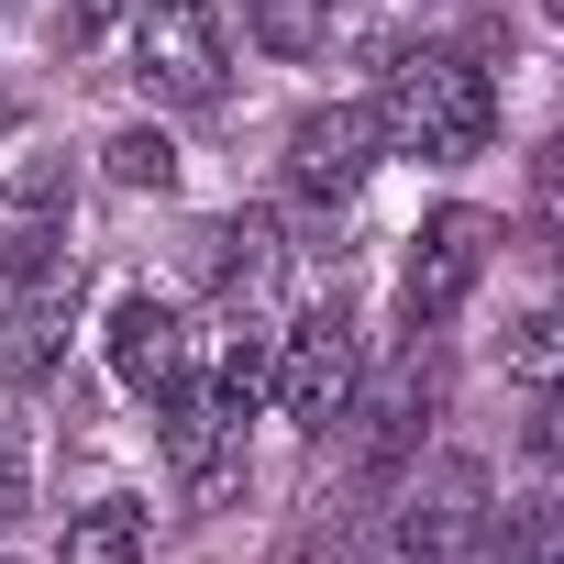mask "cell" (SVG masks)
Returning <instances> with one entry per match:
<instances>
[{
  "label": "cell",
  "mask_w": 564,
  "mask_h": 564,
  "mask_svg": "<svg viewBox=\"0 0 564 564\" xmlns=\"http://www.w3.org/2000/svg\"><path fill=\"white\" fill-rule=\"evenodd\" d=\"M0 564H12V553H0Z\"/></svg>",
  "instance_id": "obj_18"
},
{
  "label": "cell",
  "mask_w": 564,
  "mask_h": 564,
  "mask_svg": "<svg viewBox=\"0 0 564 564\" xmlns=\"http://www.w3.org/2000/svg\"><path fill=\"white\" fill-rule=\"evenodd\" d=\"M100 177H111V188H177V144H166L155 122H122V133L100 144Z\"/></svg>",
  "instance_id": "obj_11"
},
{
  "label": "cell",
  "mask_w": 564,
  "mask_h": 564,
  "mask_svg": "<svg viewBox=\"0 0 564 564\" xmlns=\"http://www.w3.org/2000/svg\"><path fill=\"white\" fill-rule=\"evenodd\" d=\"M0 265H12V289H23V276H56V265H67V221H56V177H34V188H23L12 232H0Z\"/></svg>",
  "instance_id": "obj_8"
},
{
  "label": "cell",
  "mask_w": 564,
  "mask_h": 564,
  "mask_svg": "<svg viewBox=\"0 0 564 564\" xmlns=\"http://www.w3.org/2000/svg\"><path fill=\"white\" fill-rule=\"evenodd\" d=\"M254 45L265 56H322L333 45V0H254Z\"/></svg>",
  "instance_id": "obj_12"
},
{
  "label": "cell",
  "mask_w": 564,
  "mask_h": 564,
  "mask_svg": "<svg viewBox=\"0 0 564 564\" xmlns=\"http://www.w3.org/2000/svg\"><path fill=\"white\" fill-rule=\"evenodd\" d=\"M377 144H388V133H377V111H366V100H333V111H311V122L289 133V188L333 210V199H355V188H366Z\"/></svg>",
  "instance_id": "obj_5"
},
{
  "label": "cell",
  "mask_w": 564,
  "mask_h": 564,
  "mask_svg": "<svg viewBox=\"0 0 564 564\" xmlns=\"http://www.w3.org/2000/svg\"><path fill=\"white\" fill-rule=\"evenodd\" d=\"M509 377H520V388H564V311L509 322Z\"/></svg>",
  "instance_id": "obj_13"
},
{
  "label": "cell",
  "mask_w": 564,
  "mask_h": 564,
  "mask_svg": "<svg viewBox=\"0 0 564 564\" xmlns=\"http://www.w3.org/2000/svg\"><path fill=\"white\" fill-rule=\"evenodd\" d=\"M122 12H133V0H67V34H111Z\"/></svg>",
  "instance_id": "obj_15"
},
{
  "label": "cell",
  "mask_w": 564,
  "mask_h": 564,
  "mask_svg": "<svg viewBox=\"0 0 564 564\" xmlns=\"http://www.w3.org/2000/svg\"><path fill=\"white\" fill-rule=\"evenodd\" d=\"M23 509H34V454H23V432H0V531Z\"/></svg>",
  "instance_id": "obj_14"
},
{
  "label": "cell",
  "mask_w": 564,
  "mask_h": 564,
  "mask_svg": "<svg viewBox=\"0 0 564 564\" xmlns=\"http://www.w3.org/2000/svg\"><path fill=\"white\" fill-rule=\"evenodd\" d=\"M487 210H432L421 221V243H410V276H399V300H410V322H454L465 311V289L487 276Z\"/></svg>",
  "instance_id": "obj_4"
},
{
  "label": "cell",
  "mask_w": 564,
  "mask_h": 564,
  "mask_svg": "<svg viewBox=\"0 0 564 564\" xmlns=\"http://www.w3.org/2000/svg\"><path fill=\"white\" fill-rule=\"evenodd\" d=\"M177 355H188V333H177V311L155 300V289H133V300H111V377L122 388H166L177 377Z\"/></svg>",
  "instance_id": "obj_7"
},
{
  "label": "cell",
  "mask_w": 564,
  "mask_h": 564,
  "mask_svg": "<svg viewBox=\"0 0 564 564\" xmlns=\"http://www.w3.org/2000/svg\"><path fill=\"white\" fill-rule=\"evenodd\" d=\"M276 388V344H265V322H232V344H221V377H210V399L243 421L254 399Z\"/></svg>",
  "instance_id": "obj_10"
},
{
  "label": "cell",
  "mask_w": 564,
  "mask_h": 564,
  "mask_svg": "<svg viewBox=\"0 0 564 564\" xmlns=\"http://www.w3.org/2000/svg\"><path fill=\"white\" fill-rule=\"evenodd\" d=\"M487 122H498V89H487V67L465 56V45H399L388 56V89H377V133L399 144V155H476L487 144Z\"/></svg>",
  "instance_id": "obj_1"
},
{
  "label": "cell",
  "mask_w": 564,
  "mask_h": 564,
  "mask_svg": "<svg viewBox=\"0 0 564 564\" xmlns=\"http://www.w3.org/2000/svg\"><path fill=\"white\" fill-rule=\"evenodd\" d=\"M531 454H564V388L542 399V421H531Z\"/></svg>",
  "instance_id": "obj_16"
},
{
  "label": "cell",
  "mask_w": 564,
  "mask_h": 564,
  "mask_svg": "<svg viewBox=\"0 0 564 564\" xmlns=\"http://www.w3.org/2000/svg\"><path fill=\"white\" fill-rule=\"evenodd\" d=\"M133 78H144V100H166V111H210L221 78H232L221 12H210V0H144V12H133Z\"/></svg>",
  "instance_id": "obj_2"
},
{
  "label": "cell",
  "mask_w": 564,
  "mask_h": 564,
  "mask_svg": "<svg viewBox=\"0 0 564 564\" xmlns=\"http://www.w3.org/2000/svg\"><path fill=\"white\" fill-rule=\"evenodd\" d=\"M67 564H144V509L133 498H100L67 520Z\"/></svg>",
  "instance_id": "obj_9"
},
{
  "label": "cell",
  "mask_w": 564,
  "mask_h": 564,
  "mask_svg": "<svg viewBox=\"0 0 564 564\" xmlns=\"http://www.w3.org/2000/svg\"><path fill=\"white\" fill-rule=\"evenodd\" d=\"M355 377H366V355H355V322L344 311L289 322V344H276V410H289L300 432H333L355 410Z\"/></svg>",
  "instance_id": "obj_3"
},
{
  "label": "cell",
  "mask_w": 564,
  "mask_h": 564,
  "mask_svg": "<svg viewBox=\"0 0 564 564\" xmlns=\"http://www.w3.org/2000/svg\"><path fill=\"white\" fill-rule=\"evenodd\" d=\"M67 311H78V254H67L56 276H23V289H12V333H0V377H12V388L56 377V355H67Z\"/></svg>",
  "instance_id": "obj_6"
},
{
  "label": "cell",
  "mask_w": 564,
  "mask_h": 564,
  "mask_svg": "<svg viewBox=\"0 0 564 564\" xmlns=\"http://www.w3.org/2000/svg\"><path fill=\"white\" fill-rule=\"evenodd\" d=\"M542 12H553V23H564V0H542Z\"/></svg>",
  "instance_id": "obj_17"
}]
</instances>
